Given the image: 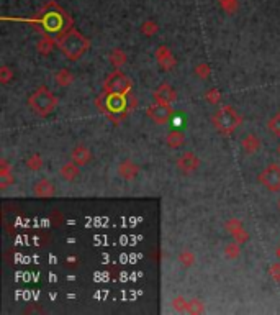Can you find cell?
Returning <instances> with one entry per match:
<instances>
[{"instance_id":"9a60e30c","label":"cell","mask_w":280,"mask_h":315,"mask_svg":"<svg viewBox=\"0 0 280 315\" xmlns=\"http://www.w3.org/2000/svg\"><path fill=\"white\" fill-rule=\"evenodd\" d=\"M59 176H61V179H64L66 182H72V181L79 176V166H77L76 163L69 161L59 169Z\"/></svg>"},{"instance_id":"1f68e13d","label":"cell","mask_w":280,"mask_h":315,"mask_svg":"<svg viewBox=\"0 0 280 315\" xmlns=\"http://www.w3.org/2000/svg\"><path fill=\"white\" fill-rule=\"evenodd\" d=\"M218 99H219V94H218L217 89H212V90H208V92H206V100H208V102L217 103Z\"/></svg>"},{"instance_id":"d6986e66","label":"cell","mask_w":280,"mask_h":315,"mask_svg":"<svg viewBox=\"0 0 280 315\" xmlns=\"http://www.w3.org/2000/svg\"><path fill=\"white\" fill-rule=\"evenodd\" d=\"M53 48H54V40L51 36H48V34H45V36L41 38V41L36 45L38 53L43 56H48L51 51H53Z\"/></svg>"},{"instance_id":"e0dca14e","label":"cell","mask_w":280,"mask_h":315,"mask_svg":"<svg viewBox=\"0 0 280 315\" xmlns=\"http://www.w3.org/2000/svg\"><path fill=\"white\" fill-rule=\"evenodd\" d=\"M62 20H64L62 15L48 14L45 17V20H43V23H45V28L49 30V32H59L62 27Z\"/></svg>"},{"instance_id":"83f0119b","label":"cell","mask_w":280,"mask_h":315,"mask_svg":"<svg viewBox=\"0 0 280 315\" xmlns=\"http://www.w3.org/2000/svg\"><path fill=\"white\" fill-rule=\"evenodd\" d=\"M269 276L275 282H280V263H274L269 267Z\"/></svg>"},{"instance_id":"d4e9b609","label":"cell","mask_w":280,"mask_h":315,"mask_svg":"<svg viewBox=\"0 0 280 315\" xmlns=\"http://www.w3.org/2000/svg\"><path fill=\"white\" fill-rule=\"evenodd\" d=\"M157 32H159V27L154 21H144V23L141 25V33L148 34V36H153V34H156Z\"/></svg>"},{"instance_id":"603a6c76","label":"cell","mask_w":280,"mask_h":315,"mask_svg":"<svg viewBox=\"0 0 280 315\" xmlns=\"http://www.w3.org/2000/svg\"><path fill=\"white\" fill-rule=\"evenodd\" d=\"M225 256L230 258V260H236L239 256V243L238 241H231L225 247Z\"/></svg>"},{"instance_id":"52a82bcc","label":"cell","mask_w":280,"mask_h":315,"mask_svg":"<svg viewBox=\"0 0 280 315\" xmlns=\"http://www.w3.org/2000/svg\"><path fill=\"white\" fill-rule=\"evenodd\" d=\"M153 99H154V102L172 105V103L177 100V90L169 84H161L156 90H154Z\"/></svg>"},{"instance_id":"8fae6325","label":"cell","mask_w":280,"mask_h":315,"mask_svg":"<svg viewBox=\"0 0 280 315\" xmlns=\"http://www.w3.org/2000/svg\"><path fill=\"white\" fill-rule=\"evenodd\" d=\"M90 159H92V154H90L87 146H84V145H77L74 146V149L71 151V161L76 163L79 167L89 165Z\"/></svg>"},{"instance_id":"e575fe53","label":"cell","mask_w":280,"mask_h":315,"mask_svg":"<svg viewBox=\"0 0 280 315\" xmlns=\"http://www.w3.org/2000/svg\"><path fill=\"white\" fill-rule=\"evenodd\" d=\"M279 153H280V146H279Z\"/></svg>"},{"instance_id":"7402d4cb","label":"cell","mask_w":280,"mask_h":315,"mask_svg":"<svg viewBox=\"0 0 280 315\" xmlns=\"http://www.w3.org/2000/svg\"><path fill=\"white\" fill-rule=\"evenodd\" d=\"M25 165H27L30 171H40L43 167V158L40 154H31V156L25 161Z\"/></svg>"},{"instance_id":"7c38bea8","label":"cell","mask_w":280,"mask_h":315,"mask_svg":"<svg viewBox=\"0 0 280 315\" xmlns=\"http://www.w3.org/2000/svg\"><path fill=\"white\" fill-rule=\"evenodd\" d=\"M226 230L231 233L233 235V238H234L238 243H244V241H248V233L246 230H244V227H243V223L239 222V220H228L226 222Z\"/></svg>"},{"instance_id":"cb8c5ba5","label":"cell","mask_w":280,"mask_h":315,"mask_svg":"<svg viewBox=\"0 0 280 315\" xmlns=\"http://www.w3.org/2000/svg\"><path fill=\"white\" fill-rule=\"evenodd\" d=\"M179 261L182 266L190 267V266H193V263H195V254H193L192 251H182L179 254Z\"/></svg>"},{"instance_id":"d6a6232c","label":"cell","mask_w":280,"mask_h":315,"mask_svg":"<svg viewBox=\"0 0 280 315\" xmlns=\"http://www.w3.org/2000/svg\"><path fill=\"white\" fill-rule=\"evenodd\" d=\"M275 254H277V258H279V260H280V245H279V247H277V249H275Z\"/></svg>"},{"instance_id":"7a4b0ae2","label":"cell","mask_w":280,"mask_h":315,"mask_svg":"<svg viewBox=\"0 0 280 315\" xmlns=\"http://www.w3.org/2000/svg\"><path fill=\"white\" fill-rule=\"evenodd\" d=\"M59 103V99L54 96L46 85H40L36 90H33L28 97V105L34 114L40 116H48L56 110Z\"/></svg>"},{"instance_id":"30bf717a","label":"cell","mask_w":280,"mask_h":315,"mask_svg":"<svg viewBox=\"0 0 280 315\" xmlns=\"http://www.w3.org/2000/svg\"><path fill=\"white\" fill-rule=\"evenodd\" d=\"M156 59L159 63V66H161L164 71H171V69H174V66L177 63H175V58L174 54L171 53V50L167 48V46H159L156 50Z\"/></svg>"},{"instance_id":"8992f818","label":"cell","mask_w":280,"mask_h":315,"mask_svg":"<svg viewBox=\"0 0 280 315\" xmlns=\"http://www.w3.org/2000/svg\"><path fill=\"white\" fill-rule=\"evenodd\" d=\"M146 115H148L149 118L153 120V123L161 125V127H162V125H167V123L171 122L174 112H172V107L171 105L154 102L153 105L148 107V110H146Z\"/></svg>"},{"instance_id":"44dd1931","label":"cell","mask_w":280,"mask_h":315,"mask_svg":"<svg viewBox=\"0 0 280 315\" xmlns=\"http://www.w3.org/2000/svg\"><path fill=\"white\" fill-rule=\"evenodd\" d=\"M267 130L272 133L274 136H280V112L269 118V122H267Z\"/></svg>"},{"instance_id":"9c48e42d","label":"cell","mask_w":280,"mask_h":315,"mask_svg":"<svg viewBox=\"0 0 280 315\" xmlns=\"http://www.w3.org/2000/svg\"><path fill=\"white\" fill-rule=\"evenodd\" d=\"M118 174L124 181H133L140 174V166L135 161H131V159H122L118 165Z\"/></svg>"},{"instance_id":"484cf974","label":"cell","mask_w":280,"mask_h":315,"mask_svg":"<svg viewBox=\"0 0 280 315\" xmlns=\"http://www.w3.org/2000/svg\"><path fill=\"white\" fill-rule=\"evenodd\" d=\"M12 79H14V72L10 71V67H8V66L0 67V83L5 85V84L10 83Z\"/></svg>"},{"instance_id":"3957f363","label":"cell","mask_w":280,"mask_h":315,"mask_svg":"<svg viewBox=\"0 0 280 315\" xmlns=\"http://www.w3.org/2000/svg\"><path fill=\"white\" fill-rule=\"evenodd\" d=\"M212 122L219 133L230 135V133H233L243 123V118H241V115L231 105H223L213 114Z\"/></svg>"},{"instance_id":"6da1fadb","label":"cell","mask_w":280,"mask_h":315,"mask_svg":"<svg viewBox=\"0 0 280 315\" xmlns=\"http://www.w3.org/2000/svg\"><path fill=\"white\" fill-rule=\"evenodd\" d=\"M56 45H58V48L61 50V53L66 56L69 61H77L89 50L90 41L80 32L71 28L67 32L59 33V36L56 38Z\"/></svg>"},{"instance_id":"ffe728a7","label":"cell","mask_w":280,"mask_h":315,"mask_svg":"<svg viewBox=\"0 0 280 315\" xmlns=\"http://www.w3.org/2000/svg\"><path fill=\"white\" fill-rule=\"evenodd\" d=\"M109 59H110V63L113 64L116 69H120V67L123 66V64H126V61H128L126 53H124L123 50H113V51L110 53Z\"/></svg>"},{"instance_id":"ba28073f","label":"cell","mask_w":280,"mask_h":315,"mask_svg":"<svg viewBox=\"0 0 280 315\" xmlns=\"http://www.w3.org/2000/svg\"><path fill=\"white\" fill-rule=\"evenodd\" d=\"M200 166V159H198L192 151H187V153L180 154L177 159V169L180 172H185V174H192L193 171L198 169Z\"/></svg>"},{"instance_id":"ac0fdd59","label":"cell","mask_w":280,"mask_h":315,"mask_svg":"<svg viewBox=\"0 0 280 315\" xmlns=\"http://www.w3.org/2000/svg\"><path fill=\"white\" fill-rule=\"evenodd\" d=\"M184 141H185V135L180 130H172L167 133V136H166V143L172 149L180 148V146L184 145Z\"/></svg>"},{"instance_id":"4fadbf2b","label":"cell","mask_w":280,"mask_h":315,"mask_svg":"<svg viewBox=\"0 0 280 315\" xmlns=\"http://www.w3.org/2000/svg\"><path fill=\"white\" fill-rule=\"evenodd\" d=\"M33 194L36 197H41V199H46V197H53L56 194V187L54 184L51 182L49 179H40L33 187Z\"/></svg>"},{"instance_id":"5bb4252c","label":"cell","mask_w":280,"mask_h":315,"mask_svg":"<svg viewBox=\"0 0 280 315\" xmlns=\"http://www.w3.org/2000/svg\"><path fill=\"white\" fill-rule=\"evenodd\" d=\"M241 146H243L244 153L254 154L257 149L261 148V140L256 135H254V133H249V135H246V136L243 138V141H241Z\"/></svg>"},{"instance_id":"4316f807","label":"cell","mask_w":280,"mask_h":315,"mask_svg":"<svg viewBox=\"0 0 280 315\" xmlns=\"http://www.w3.org/2000/svg\"><path fill=\"white\" fill-rule=\"evenodd\" d=\"M187 312H190V314H202L203 312V305H202V302L200 300H192V302H188L187 304Z\"/></svg>"},{"instance_id":"4dcf8cb0","label":"cell","mask_w":280,"mask_h":315,"mask_svg":"<svg viewBox=\"0 0 280 315\" xmlns=\"http://www.w3.org/2000/svg\"><path fill=\"white\" fill-rule=\"evenodd\" d=\"M195 74H198L200 77H206L210 74V67L206 64H200V66L195 67Z\"/></svg>"},{"instance_id":"836d02e7","label":"cell","mask_w":280,"mask_h":315,"mask_svg":"<svg viewBox=\"0 0 280 315\" xmlns=\"http://www.w3.org/2000/svg\"><path fill=\"white\" fill-rule=\"evenodd\" d=\"M277 205H279V209H280V199H279V202H277Z\"/></svg>"},{"instance_id":"5b68a950","label":"cell","mask_w":280,"mask_h":315,"mask_svg":"<svg viewBox=\"0 0 280 315\" xmlns=\"http://www.w3.org/2000/svg\"><path fill=\"white\" fill-rule=\"evenodd\" d=\"M259 184H262L267 191L279 192L280 191V165L272 163V165L265 166L259 176H257Z\"/></svg>"},{"instance_id":"277c9868","label":"cell","mask_w":280,"mask_h":315,"mask_svg":"<svg viewBox=\"0 0 280 315\" xmlns=\"http://www.w3.org/2000/svg\"><path fill=\"white\" fill-rule=\"evenodd\" d=\"M133 87V83L130 81V77L124 74L120 69H115L113 72H110L107 76V79L103 81V92L107 94H123L128 96L130 90Z\"/></svg>"},{"instance_id":"f1b7e54d","label":"cell","mask_w":280,"mask_h":315,"mask_svg":"<svg viewBox=\"0 0 280 315\" xmlns=\"http://www.w3.org/2000/svg\"><path fill=\"white\" fill-rule=\"evenodd\" d=\"M219 3H221L223 10L230 12V14L238 8V0H219Z\"/></svg>"},{"instance_id":"2e32d148","label":"cell","mask_w":280,"mask_h":315,"mask_svg":"<svg viewBox=\"0 0 280 315\" xmlns=\"http://www.w3.org/2000/svg\"><path fill=\"white\" fill-rule=\"evenodd\" d=\"M74 74H72L69 69L66 67H62V69H59L58 72L54 74V81H56V84L59 85V87H69L72 83H74Z\"/></svg>"},{"instance_id":"f546056e","label":"cell","mask_w":280,"mask_h":315,"mask_svg":"<svg viewBox=\"0 0 280 315\" xmlns=\"http://www.w3.org/2000/svg\"><path fill=\"white\" fill-rule=\"evenodd\" d=\"M187 304L188 302L184 299V297H175L174 300H172V307L175 310H185L187 309Z\"/></svg>"}]
</instances>
